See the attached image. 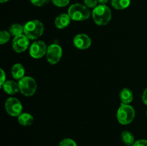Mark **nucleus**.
Segmentation results:
<instances>
[{"label": "nucleus", "mask_w": 147, "mask_h": 146, "mask_svg": "<svg viewBox=\"0 0 147 146\" xmlns=\"http://www.w3.org/2000/svg\"><path fill=\"white\" fill-rule=\"evenodd\" d=\"M24 73H25V70H24V66L22 64L17 63L11 67V75L13 78L15 80H21L22 77H24Z\"/></svg>", "instance_id": "13"}, {"label": "nucleus", "mask_w": 147, "mask_h": 146, "mask_svg": "<svg viewBox=\"0 0 147 146\" xmlns=\"http://www.w3.org/2000/svg\"><path fill=\"white\" fill-rule=\"evenodd\" d=\"M34 121V117L28 113H22L18 116V122L22 126L31 125Z\"/></svg>", "instance_id": "14"}, {"label": "nucleus", "mask_w": 147, "mask_h": 146, "mask_svg": "<svg viewBox=\"0 0 147 146\" xmlns=\"http://www.w3.org/2000/svg\"><path fill=\"white\" fill-rule=\"evenodd\" d=\"M84 4H86V7H90V8H95L97 7L98 0H83Z\"/></svg>", "instance_id": "23"}, {"label": "nucleus", "mask_w": 147, "mask_h": 146, "mask_svg": "<svg viewBox=\"0 0 147 146\" xmlns=\"http://www.w3.org/2000/svg\"><path fill=\"white\" fill-rule=\"evenodd\" d=\"M131 4V0H111V5L117 10H123L128 8Z\"/></svg>", "instance_id": "16"}, {"label": "nucleus", "mask_w": 147, "mask_h": 146, "mask_svg": "<svg viewBox=\"0 0 147 146\" xmlns=\"http://www.w3.org/2000/svg\"><path fill=\"white\" fill-rule=\"evenodd\" d=\"M95 23L99 26H104L109 24L111 19V11L106 4H100L95 7L92 12Z\"/></svg>", "instance_id": "1"}, {"label": "nucleus", "mask_w": 147, "mask_h": 146, "mask_svg": "<svg viewBox=\"0 0 147 146\" xmlns=\"http://www.w3.org/2000/svg\"><path fill=\"white\" fill-rule=\"evenodd\" d=\"M30 39L25 34H21L14 37L12 41L13 50L17 53H22L26 51L30 45Z\"/></svg>", "instance_id": "9"}, {"label": "nucleus", "mask_w": 147, "mask_h": 146, "mask_svg": "<svg viewBox=\"0 0 147 146\" xmlns=\"http://www.w3.org/2000/svg\"><path fill=\"white\" fill-rule=\"evenodd\" d=\"M132 146H147V140H139L135 142Z\"/></svg>", "instance_id": "24"}, {"label": "nucleus", "mask_w": 147, "mask_h": 146, "mask_svg": "<svg viewBox=\"0 0 147 146\" xmlns=\"http://www.w3.org/2000/svg\"><path fill=\"white\" fill-rule=\"evenodd\" d=\"M23 32H24V27H22L21 24H14L9 28V33L14 37L21 35Z\"/></svg>", "instance_id": "18"}, {"label": "nucleus", "mask_w": 147, "mask_h": 146, "mask_svg": "<svg viewBox=\"0 0 147 146\" xmlns=\"http://www.w3.org/2000/svg\"><path fill=\"white\" fill-rule=\"evenodd\" d=\"M70 17L68 14H61L56 17L55 24L57 29H64L67 27L70 23Z\"/></svg>", "instance_id": "11"}, {"label": "nucleus", "mask_w": 147, "mask_h": 146, "mask_svg": "<svg viewBox=\"0 0 147 146\" xmlns=\"http://www.w3.org/2000/svg\"><path fill=\"white\" fill-rule=\"evenodd\" d=\"M121 140L126 145H133L134 142V137L131 132L125 130L121 134Z\"/></svg>", "instance_id": "17"}, {"label": "nucleus", "mask_w": 147, "mask_h": 146, "mask_svg": "<svg viewBox=\"0 0 147 146\" xmlns=\"http://www.w3.org/2000/svg\"><path fill=\"white\" fill-rule=\"evenodd\" d=\"M19 88L22 94L26 97H31L37 90V83L31 77H24L19 80Z\"/></svg>", "instance_id": "5"}, {"label": "nucleus", "mask_w": 147, "mask_h": 146, "mask_svg": "<svg viewBox=\"0 0 147 146\" xmlns=\"http://www.w3.org/2000/svg\"><path fill=\"white\" fill-rule=\"evenodd\" d=\"M54 5L58 7H66L70 3V0H52Z\"/></svg>", "instance_id": "21"}, {"label": "nucleus", "mask_w": 147, "mask_h": 146, "mask_svg": "<svg viewBox=\"0 0 147 146\" xmlns=\"http://www.w3.org/2000/svg\"><path fill=\"white\" fill-rule=\"evenodd\" d=\"M4 107L7 113L12 117H18L22 113V104L21 102L15 97H9L7 99Z\"/></svg>", "instance_id": "6"}, {"label": "nucleus", "mask_w": 147, "mask_h": 146, "mask_svg": "<svg viewBox=\"0 0 147 146\" xmlns=\"http://www.w3.org/2000/svg\"><path fill=\"white\" fill-rule=\"evenodd\" d=\"M11 34L7 31H1L0 33V44H4L8 42L10 40Z\"/></svg>", "instance_id": "19"}, {"label": "nucleus", "mask_w": 147, "mask_h": 146, "mask_svg": "<svg viewBox=\"0 0 147 146\" xmlns=\"http://www.w3.org/2000/svg\"><path fill=\"white\" fill-rule=\"evenodd\" d=\"M146 117H147V110H146Z\"/></svg>", "instance_id": "29"}, {"label": "nucleus", "mask_w": 147, "mask_h": 146, "mask_svg": "<svg viewBox=\"0 0 147 146\" xmlns=\"http://www.w3.org/2000/svg\"><path fill=\"white\" fill-rule=\"evenodd\" d=\"M47 47L42 41H35L30 47V54L32 58L40 59L47 53Z\"/></svg>", "instance_id": "8"}, {"label": "nucleus", "mask_w": 147, "mask_h": 146, "mask_svg": "<svg viewBox=\"0 0 147 146\" xmlns=\"http://www.w3.org/2000/svg\"><path fill=\"white\" fill-rule=\"evenodd\" d=\"M32 4L36 7H42L45 4H49L50 0H30Z\"/></svg>", "instance_id": "22"}, {"label": "nucleus", "mask_w": 147, "mask_h": 146, "mask_svg": "<svg viewBox=\"0 0 147 146\" xmlns=\"http://www.w3.org/2000/svg\"><path fill=\"white\" fill-rule=\"evenodd\" d=\"M9 0H0V2L1 3H4V2H7V1H8Z\"/></svg>", "instance_id": "28"}, {"label": "nucleus", "mask_w": 147, "mask_h": 146, "mask_svg": "<svg viewBox=\"0 0 147 146\" xmlns=\"http://www.w3.org/2000/svg\"><path fill=\"white\" fill-rule=\"evenodd\" d=\"M109 1V0H98V1L100 4H106Z\"/></svg>", "instance_id": "27"}, {"label": "nucleus", "mask_w": 147, "mask_h": 146, "mask_svg": "<svg viewBox=\"0 0 147 146\" xmlns=\"http://www.w3.org/2000/svg\"><path fill=\"white\" fill-rule=\"evenodd\" d=\"M142 100L144 103L147 105V88L144 91L143 94H142Z\"/></svg>", "instance_id": "26"}, {"label": "nucleus", "mask_w": 147, "mask_h": 146, "mask_svg": "<svg viewBox=\"0 0 147 146\" xmlns=\"http://www.w3.org/2000/svg\"><path fill=\"white\" fill-rule=\"evenodd\" d=\"M120 99L123 104H129L133 101V92L128 88H123L120 92Z\"/></svg>", "instance_id": "15"}, {"label": "nucleus", "mask_w": 147, "mask_h": 146, "mask_svg": "<svg viewBox=\"0 0 147 146\" xmlns=\"http://www.w3.org/2000/svg\"><path fill=\"white\" fill-rule=\"evenodd\" d=\"M6 82V74L4 72V70L1 69V84L0 85L2 86L4 83Z\"/></svg>", "instance_id": "25"}, {"label": "nucleus", "mask_w": 147, "mask_h": 146, "mask_svg": "<svg viewBox=\"0 0 147 146\" xmlns=\"http://www.w3.org/2000/svg\"><path fill=\"white\" fill-rule=\"evenodd\" d=\"M59 146H77L76 142L70 138H65L61 140Z\"/></svg>", "instance_id": "20"}, {"label": "nucleus", "mask_w": 147, "mask_h": 146, "mask_svg": "<svg viewBox=\"0 0 147 146\" xmlns=\"http://www.w3.org/2000/svg\"><path fill=\"white\" fill-rule=\"evenodd\" d=\"M135 117V110L129 104L122 103L117 111V120L120 124L129 125L134 120Z\"/></svg>", "instance_id": "4"}, {"label": "nucleus", "mask_w": 147, "mask_h": 146, "mask_svg": "<svg viewBox=\"0 0 147 146\" xmlns=\"http://www.w3.org/2000/svg\"><path fill=\"white\" fill-rule=\"evenodd\" d=\"M63 55L61 47L57 44H52L47 47L46 58L47 62L51 64H55L60 62Z\"/></svg>", "instance_id": "7"}, {"label": "nucleus", "mask_w": 147, "mask_h": 146, "mask_svg": "<svg viewBox=\"0 0 147 146\" xmlns=\"http://www.w3.org/2000/svg\"><path fill=\"white\" fill-rule=\"evenodd\" d=\"M73 44L79 50H86L91 45V40L86 34H79L73 39Z\"/></svg>", "instance_id": "10"}, {"label": "nucleus", "mask_w": 147, "mask_h": 146, "mask_svg": "<svg viewBox=\"0 0 147 146\" xmlns=\"http://www.w3.org/2000/svg\"><path fill=\"white\" fill-rule=\"evenodd\" d=\"M44 31V25L39 20L29 21L24 26V33L30 40H37Z\"/></svg>", "instance_id": "2"}, {"label": "nucleus", "mask_w": 147, "mask_h": 146, "mask_svg": "<svg viewBox=\"0 0 147 146\" xmlns=\"http://www.w3.org/2000/svg\"><path fill=\"white\" fill-rule=\"evenodd\" d=\"M1 87L4 91L9 94H14L20 91L19 84L12 80L6 81Z\"/></svg>", "instance_id": "12"}, {"label": "nucleus", "mask_w": 147, "mask_h": 146, "mask_svg": "<svg viewBox=\"0 0 147 146\" xmlns=\"http://www.w3.org/2000/svg\"><path fill=\"white\" fill-rule=\"evenodd\" d=\"M69 17L72 20L80 21L88 19L90 16V12L86 6L77 3L70 6L67 11Z\"/></svg>", "instance_id": "3"}]
</instances>
